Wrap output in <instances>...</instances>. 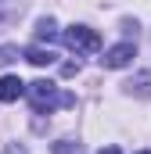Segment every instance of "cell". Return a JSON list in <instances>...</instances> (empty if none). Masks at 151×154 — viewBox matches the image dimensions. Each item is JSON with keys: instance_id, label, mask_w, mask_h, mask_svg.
<instances>
[{"instance_id": "1", "label": "cell", "mask_w": 151, "mask_h": 154, "mask_svg": "<svg viewBox=\"0 0 151 154\" xmlns=\"http://www.w3.org/2000/svg\"><path fill=\"white\" fill-rule=\"evenodd\" d=\"M25 90H29V100H33V111H36V115H43V111L50 115L54 108H76V97L72 93H61L50 79H36V82H29Z\"/></svg>"}, {"instance_id": "2", "label": "cell", "mask_w": 151, "mask_h": 154, "mask_svg": "<svg viewBox=\"0 0 151 154\" xmlns=\"http://www.w3.org/2000/svg\"><path fill=\"white\" fill-rule=\"evenodd\" d=\"M65 43L72 47L76 54H94V50H101V36H97L94 29H86V25L65 29Z\"/></svg>"}, {"instance_id": "3", "label": "cell", "mask_w": 151, "mask_h": 154, "mask_svg": "<svg viewBox=\"0 0 151 154\" xmlns=\"http://www.w3.org/2000/svg\"><path fill=\"white\" fill-rule=\"evenodd\" d=\"M133 57H137V47H133V43H115L112 50H104L101 65H104V68H126Z\"/></svg>"}, {"instance_id": "4", "label": "cell", "mask_w": 151, "mask_h": 154, "mask_svg": "<svg viewBox=\"0 0 151 154\" xmlns=\"http://www.w3.org/2000/svg\"><path fill=\"white\" fill-rule=\"evenodd\" d=\"M22 93H25V82H22L18 75H4V79H0V100H4V104L18 100Z\"/></svg>"}, {"instance_id": "5", "label": "cell", "mask_w": 151, "mask_h": 154, "mask_svg": "<svg viewBox=\"0 0 151 154\" xmlns=\"http://www.w3.org/2000/svg\"><path fill=\"white\" fill-rule=\"evenodd\" d=\"M25 61H29V65H36V68H47V65H54V50L29 47V50H25Z\"/></svg>"}, {"instance_id": "6", "label": "cell", "mask_w": 151, "mask_h": 154, "mask_svg": "<svg viewBox=\"0 0 151 154\" xmlns=\"http://www.w3.org/2000/svg\"><path fill=\"white\" fill-rule=\"evenodd\" d=\"M126 86H130V93H137V97H151V72H140L137 79H130Z\"/></svg>"}, {"instance_id": "7", "label": "cell", "mask_w": 151, "mask_h": 154, "mask_svg": "<svg viewBox=\"0 0 151 154\" xmlns=\"http://www.w3.org/2000/svg\"><path fill=\"white\" fill-rule=\"evenodd\" d=\"M50 151H54V154H83V143H72V140H58V143H50Z\"/></svg>"}, {"instance_id": "8", "label": "cell", "mask_w": 151, "mask_h": 154, "mask_svg": "<svg viewBox=\"0 0 151 154\" xmlns=\"http://www.w3.org/2000/svg\"><path fill=\"white\" fill-rule=\"evenodd\" d=\"M36 36L40 39H54V36H58V25H54L50 18H43V22L36 25Z\"/></svg>"}, {"instance_id": "9", "label": "cell", "mask_w": 151, "mask_h": 154, "mask_svg": "<svg viewBox=\"0 0 151 154\" xmlns=\"http://www.w3.org/2000/svg\"><path fill=\"white\" fill-rule=\"evenodd\" d=\"M11 61H18V47H0V68Z\"/></svg>"}, {"instance_id": "10", "label": "cell", "mask_w": 151, "mask_h": 154, "mask_svg": "<svg viewBox=\"0 0 151 154\" xmlns=\"http://www.w3.org/2000/svg\"><path fill=\"white\" fill-rule=\"evenodd\" d=\"M97 154H122V151H119V147H101Z\"/></svg>"}, {"instance_id": "11", "label": "cell", "mask_w": 151, "mask_h": 154, "mask_svg": "<svg viewBox=\"0 0 151 154\" xmlns=\"http://www.w3.org/2000/svg\"><path fill=\"white\" fill-rule=\"evenodd\" d=\"M137 154H151V151H137Z\"/></svg>"}]
</instances>
